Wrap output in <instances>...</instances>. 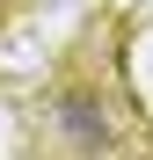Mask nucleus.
I'll use <instances>...</instances> for the list:
<instances>
[{"label":"nucleus","instance_id":"nucleus-1","mask_svg":"<svg viewBox=\"0 0 153 160\" xmlns=\"http://www.w3.org/2000/svg\"><path fill=\"white\" fill-rule=\"evenodd\" d=\"M59 131L80 138V146H110V117H102L95 95H66V102H59Z\"/></svg>","mask_w":153,"mask_h":160}]
</instances>
